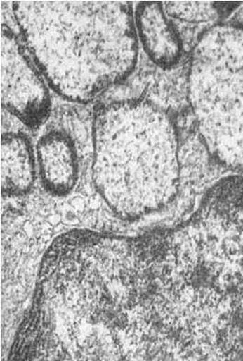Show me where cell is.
I'll return each mask as SVG.
<instances>
[{"mask_svg": "<svg viewBox=\"0 0 243 361\" xmlns=\"http://www.w3.org/2000/svg\"><path fill=\"white\" fill-rule=\"evenodd\" d=\"M36 164L28 137L6 132L1 137V190L8 197H22L34 188Z\"/></svg>", "mask_w": 243, "mask_h": 361, "instance_id": "cell-8", "label": "cell"}, {"mask_svg": "<svg viewBox=\"0 0 243 361\" xmlns=\"http://www.w3.org/2000/svg\"><path fill=\"white\" fill-rule=\"evenodd\" d=\"M12 10L35 65L65 100L88 104L136 67L131 2L15 1Z\"/></svg>", "mask_w": 243, "mask_h": 361, "instance_id": "cell-1", "label": "cell"}, {"mask_svg": "<svg viewBox=\"0 0 243 361\" xmlns=\"http://www.w3.org/2000/svg\"><path fill=\"white\" fill-rule=\"evenodd\" d=\"M36 152L45 190L53 197L70 194L79 176L77 149L73 138L61 130L47 132L39 140Z\"/></svg>", "mask_w": 243, "mask_h": 361, "instance_id": "cell-7", "label": "cell"}, {"mask_svg": "<svg viewBox=\"0 0 243 361\" xmlns=\"http://www.w3.org/2000/svg\"><path fill=\"white\" fill-rule=\"evenodd\" d=\"M93 180L117 214L139 218L176 197L179 141L173 116L154 102L101 104L93 116Z\"/></svg>", "mask_w": 243, "mask_h": 361, "instance_id": "cell-2", "label": "cell"}, {"mask_svg": "<svg viewBox=\"0 0 243 361\" xmlns=\"http://www.w3.org/2000/svg\"><path fill=\"white\" fill-rule=\"evenodd\" d=\"M134 20L138 40L155 65L169 69L178 64L183 55L182 39L163 2H140L134 11Z\"/></svg>", "mask_w": 243, "mask_h": 361, "instance_id": "cell-6", "label": "cell"}, {"mask_svg": "<svg viewBox=\"0 0 243 361\" xmlns=\"http://www.w3.org/2000/svg\"><path fill=\"white\" fill-rule=\"evenodd\" d=\"M188 99L204 145L222 167L243 170V26L200 35L188 71Z\"/></svg>", "mask_w": 243, "mask_h": 361, "instance_id": "cell-3", "label": "cell"}, {"mask_svg": "<svg viewBox=\"0 0 243 361\" xmlns=\"http://www.w3.org/2000/svg\"><path fill=\"white\" fill-rule=\"evenodd\" d=\"M10 27H1L2 106L24 125L36 129L50 116L49 85Z\"/></svg>", "mask_w": 243, "mask_h": 361, "instance_id": "cell-5", "label": "cell"}, {"mask_svg": "<svg viewBox=\"0 0 243 361\" xmlns=\"http://www.w3.org/2000/svg\"><path fill=\"white\" fill-rule=\"evenodd\" d=\"M164 6L168 16L185 23L209 22L220 15L216 2L171 1Z\"/></svg>", "mask_w": 243, "mask_h": 361, "instance_id": "cell-9", "label": "cell"}, {"mask_svg": "<svg viewBox=\"0 0 243 361\" xmlns=\"http://www.w3.org/2000/svg\"><path fill=\"white\" fill-rule=\"evenodd\" d=\"M185 233L197 264L225 288L243 279V176L218 180Z\"/></svg>", "mask_w": 243, "mask_h": 361, "instance_id": "cell-4", "label": "cell"}]
</instances>
